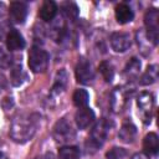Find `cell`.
I'll list each match as a JSON object with an SVG mask.
<instances>
[{"label":"cell","instance_id":"obj_18","mask_svg":"<svg viewBox=\"0 0 159 159\" xmlns=\"http://www.w3.org/2000/svg\"><path fill=\"white\" fill-rule=\"evenodd\" d=\"M81 152L75 145H63L58 150V159H80Z\"/></svg>","mask_w":159,"mask_h":159},{"label":"cell","instance_id":"obj_27","mask_svg":"<svg viewBox=\"0 0 159 159\" xmlns=\"http://www.w3.org/2000/svg\"><path fill=\"white\" fill-rule=\"evenodd\" d=\"M36 159H55V157H53V154H51V153H46V154H43V155H41V157H37Z\"/></svg>","mask_w":159,"mask_h":159},{"label":"cell","instance_id":"obj_1","mask_svg":"<svg viewBox=\"0 0 159 159\" xmlns=\"http://www.w3.org/2000/svg\"><path fill=\"white\" fill-rule=\"evenodd\" d=\"M35 130H36V123L31 116H27V117H20L16 120H14L10 134L15 142L25 143L32 138Z\"/></svg>","mask_w":159,"mask_h":159},{"label":"cell","instance_id":"obj_3","mask_svg":"<svg viewBox=\"0 0 159 159\" xmlns=\"http://www.w3.org/2000/svg\"><path fill=\"white\" fill-rule=\"evenodd\" d=\"M109 128H111V125H109V123H108L104 118H102L99 122H97L96 125L93 127L92 132H91V137L88 138L89 147L93 148L94 150H96L97 148H99V147L104 143V140H106V138H107V135H108ZM88 143H87V144H88Z\"/></svg>","mask_w":159,"mask_h":159},{"label":"cell","instance_id":"obj_23","mask_svg":"<svg viewBox=\"0 0 159 159\" xmlns=\"http://www.w3.org/2000/svg\"><path fill=\"white\" fill-rule=\"evenodd\" d=\"M139 68H140V61L133 57L125 67V73H128L129 76H137V73L139 72Z\"/></svg>","mask_w":159,"mask_h":159},{"label":"cell","instance_id":"obj_8","mask_svg":"<svg viewBox=\"0 0 159 159\" xmlns=\"http://www.w3.org/2000/svg\"><path fill=\"white\" fill-rule=\"evenodd\" d=\"M10 19L15 24H22L27 16V5L22 1H14L10 4L9 9Z\"/></svg>","mask_w":159,"mask_h":159},{"label":"cell","instance_id":"obj_16","mask_svg":"<svg viewBox=\"0 0 159 159\" xmlns=\"http://www.w3.org/2000/svg\"><path fill=\"white\" fill-rule=\"evenodd\" d=\"M26 80V73L25 71L22 70L21 65H14L12 68H11V72H10V81L12 83V86H21Z\"/></svg>","mask_w":159,"mask_h":159},{"label":"cell","instance_id":"obj_17","mask_svg":"<svg viewBox=\"0 0 159 159\" xmlns=\"http://www.w3.org/2000/svg\"><path fill=\"white\" fill-rule=\"evenodd\" d=\"M67 72L65 70H60L55 77V83L52 87V94H58L61 93L67 84Z\"/></svg>","mask_w":159,"mask_h":159},{"label":"cell","instance_id":"obj_7","mask_svg":"<svg viewBox=\"0 0 159 159\" xmlns=\"http://www.w3.org/2000/svg\"><path fill=\"white\" fill-rule=\"evenodd\" d=\"M138 107L143 113L144 123H150V113L154 107V98L149 92H142L138 96Z\"/></svg>","mask_w":159,"mask_h":159},{"label":"cell","instance_id":"obj_22","mask_svg":"<svg viewBox=\"0 0 159 159\" xmlns=\"http://www.w3.org/2000/svg\"><path fill=\"white\" fill-rule=\"evenodd\" d=\"M99 72L102 73V76H103V78H104L106 82H111L113 80V77H114L113 66L109 62H107V61L101 62V65H99Z\"/></svg>","mask_w":159,"mask_h":159},{"label":"cell","instance_id":"obj_13","mask_svg":"<svg viewBox=\"0 0 159 159\" xmlns=\"http://www.w3.org/2000/svg\"><path fill=\"white\" fill-rule=\"evenodd\" d=\"M39 14H40V17L43 21H46V22L52 21L53 17L57 14V5H56V2L55 1H51V0L43 1L42 6L40 7V12Z\"/></svg>","mask_w":159,"mask_h":159},{"label":"cell","instance_id":"obj_2","mask_svg":"<svg viewBox=\"0 0 159 159\" xmlns=\"http://www.w3.org/2000/svg\"><path fill=\"white\" fill-rule=\"evenodd\" d=\"M48 53L40 47L34 46L29 52V67L35 73L46 71L48 66Z\"/></svg>","mask_w":159,"mask_h":159},{"label":"cell","instance_id":"obj_29","mask_svg":"<svg viewBox=\"0 0 159 159\" xmlns=\"http://www.w3.org/2000/svg\"><path fill=\"white\" fill-rule=\"evenodd\" d=\"M0 159H6V157H5V155H4L1 152H0Z\"/></svg>","mask_w":159,"mask_h":159},{"label":"cell","instance_id":"obj_6","mask_svg":"<svg viewBox=\"0 0 159 159\" xmlns=\"http://www.w3.org/2000/svg\"><path fill=\"white\" fill-rule=\"evenodd\" d=\"M75 73L77 81L83 84H88L94 80V72L92 70V65L86 58H81L78 61L75 68Z\"/></svg>","mask_w":159,"mask_h":159},{"label":"cell","instance_id":"obj_10","mask_svg":"<svg viewBox=\"0 0 159 159\" xmlns=\"http://www.w3.org/2000/svg\"><path fill=\"white\" fill-rule=\"evenodd\" d=\"M75 120H76V124L80 129H86L87 127H89L93 123L94 112L89 107L80 108L75 114Z\"/></svg>","mask_w":159,"mask_h":159},{"label":"cell","instance_id":"obj_15","mask_svg":"<svg viewBox=\"0 0 159 159\" xmlns=\"http://www.w3.org/2000/svg\"><path fill=\"white\" fill-rule=\"evenodd\" d=\"M135 135H137V128L132 123H124L118 133V137L124 143H132L134 140Z\"/></svg>","mask_w":159,"mask_h":159},{"label":"cell","instance_id":"obj_11","mask_svg":"<svg viewBox=\"0 0 159 159\" xmlns=\"http://www.w3.org/2000/svg\"><path fill=\"white\" fill-rule=\"evenodd\" d=\"M6 47L9 51H19L25 47V40L22 35L16 30L11 29L6 35Z\"/></svg>","mask_w":159,"mask_h":159},{"label":"cell","instance_id":"obj_14","mask_svg":"<svg viewBox=\"0 0 159 159\" xmlns=\"http://www.w3.org/2000/svg\"><path fill=\"white\" fill-rule=\"evenodd\" d=\"M143 148L147 155H152V154H157L158 149H159V138L155 133H149L144 137L143 140Z\"/></svg>","mask_w":159,"mask_h":159},{"label":"cell","instance_id":"obj_12","mask_svg":"<svg viewBox=\"0 0 159 159\" xmlns=\"http://www.w3.org/2000/svg\"><path fill=\"white\" fill-rule=\"evenodd\" d=\"M116 19L119 24H127V22H130L134 17V14H133V10L130 9L129 5L124 4V2H120L116 6Z\"/></svg>","mask_w":159,"mask_h":159},{"label":"cell","instance_id":"obj_26","mask_svg":"<svg viewBox=\"0 0 159 159\" xmlns=\"http://www.w3.org/2000/svg\"><path fill=\"white\" fill-rule=\"evenodd\" d=\"M132 159H149L145 153H137L132 157Z\"/></svg>","mask_w":159,"mask_h":159},{"label":"cell","instance_id":"obj_4","mask_svg":"<svg viewBox=\"0 0 159 159\" xmlns=\"http://www.w3.org/2000/svg\"><path fill=\"white\" fill-rule=\"evenodd\" d=\"M144 24L147 26V37L153 45L158 43L159 35V11L157 9H149L144 15Z\"/></svg>","mask_w":159,"mask_h":159},{"label":"cell","instance_id":"obj_20","mask_svg":"<svg viewBox=\"0 0 159 159\" xmlns=\"http://www.w3.org/2000/svg\"><path fill=\"white\" fill-rule=\"evenodd\" d=\"M61 11H62L63 16L67 17V19H70V20H76L78 17V12H80L78 6L75 2H72V1L63 2L61 5Z\"/></svg>","mask_w":159,"mask_h":159},{"label":"cell","instance_id":"obj_28","mask_svg":"<svg viewBox=\"0 0 159 159\" xmlns=\"http://www.w3.org/2000/svg\"><path fill=\"white\" fill-rule=\"evenodd\" d=\"M4 14H5V5L2 2H0V17L4 16Z\"/></svg>","mask_w":159,"mask_h":159},{"label":"cell","instance_id":"obj_21","mask_svg":"<svg viewBox=\"0 0 159 159\" xmlns=\"http://www.w3.org/2000/svg\"><path fill=\"white\" fill-rule=\"evenodd\" d=\"M73 103L76 107L78 108H83V107H87L88 104V101H89V94L86 89H76L75 93H73Z\"/></svg>","mask_w":159,"mask_h":159},{"label":"cell","instance_id":"obj_24","mask_svg":"<svg viewBox=\"0 0 159 159\" xmlns=\"http://www.w3.org/2000/svg\"><path fill=\"white\" fill-rule=\"evenodd\" d=\"M12 63V57L9 52H6L4 48H0V67L1 68H9Z\"/></svg>","mask_w":159,"mask_h":159},{"label":"cell","instance_id":"obj_19","mask_svg":"<svg viewBox=\"0 0 159 159\" xmlns=\"http://www.w3.org/2000/svg\"><path fill=\"white\" fill-rule=\"evenodd\" d=\"M157 80H158V66L152 65V66H148V68L143 73V76L140 78V83L143 86H148V84L157 82Z\"/></svg>","mask_w":159,"mask_h":159},{"label":"cell","instance_id":"obj_5","mask_svg":"<svg viewBox=\"0 0 159 159\" xmlns=\"http://www.w3.org/2000/svg\"><path fill=\"white\" fill-rule=\"evenodd\" d=\"M53 138L57 142L66 143L75 138V130L71 125V123L67 122L66 118H62L57 120V123L53 127Z\"/></svg>","mask_w":159,"mask_h":159},{"label":"cell","instance_id":"obj_9","mask_svg":"<svg viewBox=\"0 0 159 159\" xmlns=\"http://www.w3.org/2000/svg\"><path fill=\"white\" fill-rule=\"evenodd\" d=\"M111 46L116 52H125L130 46V36L127 32H114L111 36Z\"/></svg>","mask_w":159,"mask_h":159},{"label":"cell","instance_id":"obj_25","mask_svg":"<svg viewBox=\"0 0 159 159\" xmlns=\"http://www.w3.org/2000/svg\"><path fill=\"white\" fill-rule=\"evenodd\" d=\"M124 155H125V150L122 148H113L106 154L107 159H122Z\"/></svg>","mask_w":159,"mask_h":159}]
</instances>
